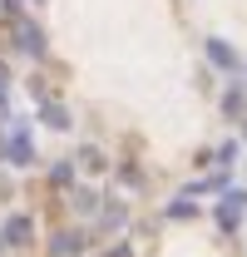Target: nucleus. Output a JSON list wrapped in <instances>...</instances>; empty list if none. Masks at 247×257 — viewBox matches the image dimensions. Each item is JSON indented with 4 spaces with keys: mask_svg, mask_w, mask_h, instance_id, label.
Segmentation results:
<instances>
[{
    "mask_svg": "<svg viewBox=\"0 0 247 257\" xmlns=\"http://www.w3.org/2000/svg\"><path fill=\"white\" fill-rule=\"evenodd\" d=\"M5 237H10V242H30V218H10Z\"/></svg>",
    "mask_w": 247,
    "mask_h": 257,
    "instance_id": "1",
    "label": "nucleus"
},
{
    "mask_svg": "<svg viewBox=\"0 0 247 257\" xmlns=\"http://www.w3.org/2000/svg\"><path fill=\"white\" fill-rule=\"evenodd\" d=\"M20 50H35L40 55V30L35 25H20Z\"/></svg>",
    "mask_w": 247,
    "mask_h": 257,
    "instance_id": "3",
    "label": "nucleus"
},
{
    "mask_svg": "<svg viewBox=\"0 0 247 257\" xmlns=\"http://www.w3.org/2000/svg\"><path fill=\"white\" fill-rule=\"evenodd\" d=\"M208 55H213V60L222 64V69H232V64H237V55H232V50H227L222 40H213V45H208Z\"/></svg>",
    "mask_w": 247,
    "mask_h": 257,
    "instance_id": "2",
    "label": "nucleus"
}]
</instances>
